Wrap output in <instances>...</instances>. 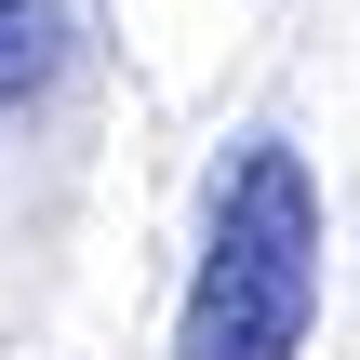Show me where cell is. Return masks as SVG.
I'll use <instances>...</instances> for the list:
<instances>
[{
	"label": "cell",
	"instance_id": "6da1fadb",
	"mask_svg": "<svg viewBox=\"0 0 360 360\" xmlns=\"http://www.w3.org/2000/svg\"><path fill=\"white\" fill-rule=\"evenodd\" d=\"M307 334H321V174L294 134H240L200 200L174 360H307Z\"/></svg>",
	"mask_w": 360,
	"mask_h": 360
},
{
	"label": "cell",
	"instance_id": "7a4b0ae2",
	"mask_svg": "<svg viewBox=\"0 0 360 360\" xmlns=\"http://www.w3.org/2000/svg\"><path fill=\"white\" fill-rule=\"evenodd\" d=\"M67 67H80V13L67 0H0V120H27Z\"/></svg>",
	"mask_w": 360,
	"mask_h": 360
}]
</instances>
